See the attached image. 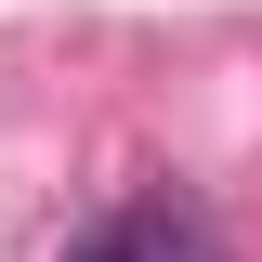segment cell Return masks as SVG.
Listing matches in <instances>:
<instances>
[{
    "instance_id": "6da1fadb",
    "label": "cell",
    "mask_w": 262,
    "mask_h": 262,
    "mask_svg": "<svg viewBox=\"0 0 262 262\" xmlns=\"http://www.w3.org/2000/svg\"><path fill=\"white\" fill-rule=\"evenodd\" d=\"M66 262H210V223H196L184 196H131V210H105Z\"/></svg>"
}]
</instances>
